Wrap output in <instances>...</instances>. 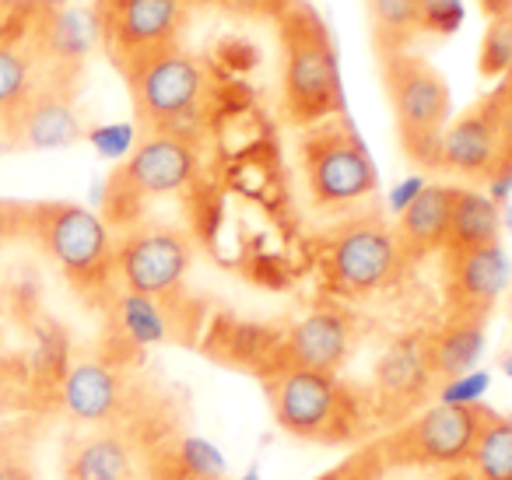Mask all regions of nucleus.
Masks as SVG:
<instances>
[{"label":"nucleus","mask_w":512,"mask_h":480,"mask_svg":"<svg viewBox=\"0 0 512 480\" xmlns=\"http://www.w3.org/2000/svg\"><path fill=\"white\" fill-rule=\"evenodd\" d=\"M281 46V116L295 130L316 127L344 113L341 67L327 22L309 0H288L278 11Z\"/></svg>","instance_id":"1"},{"label":"nucleus","mask_w":512,"mask_h":480,"mask_svg":"<svg viewBox=\"0 0 512 480\" xmlns=\"http://www.w3.org/2000/svg\"><path fill=\"white\" fill-rule=\"evenodd\" d=\"M22 228L78 295L113 298L116 235L106 218L71 200H39L22 207Z\"/></svg>","instance_id":"2"},{"label":"nucleus","mask_w":512,"mask_h":480,"mask_svg":"<svg viewBox=\"0 0 512 480\" xmlns=\"http://www.w3.org/2000/svg\"><path fill=\"white\" fill-rule=\"evenodd\" d=\"M141 134H197L211 99V67L172 46L123 71Z\"/></svg>","instance_id":"3"},{"label":"nucleus","mask_w":512,"mask_h":480,"mask_svg":"<svg viewBox=\"0 0 512 480\" xmlns=\"http://www.w3.org/2000/svg\"><path fill=\"white\" fill-rule=\"evenodd\" d=\"M200 176L197 134H141L106 183V225L130 228L144 221V204L186 193Z\"/></svg>","instance_id":"4"},{"label":"nucleus","mask_w":512,"mask_h":480,"mask_svg":"<svg viewBox=\"0 0 512 480\" xmlns=\"http://www.w3.org/2000/svg\"><path fill=\"white\" fill-rule=\"evenodd\" d=\"M299 165L309 200L323 214H351L379 193L376 165L344 113L302 130Z\"/></svg>","instance_id":"5"},{"label":"nucleus","mask_w":512,"mask_h":480,"mask_svg":"<svg viewBox=\"0 0 512 480\" xmlns=\"http://www.w3.org/2000/svg\"><path fill=\"white\" fill-rule=\"evenodd\" d=\"M379 78H383L386 99H390L404 155L418 169L439 172L442 134L453 120V99H449L446 78L411 50L379 60Z\"/></svg>","instance_id":"6"},{"label":"nucleus","mask_w":512,"mask_h":480,"mask_svg":"<svg viewBox=\"0 0 512 480\" xmlns=\"http://www.w3.org/2000/svg\"><path fill=\"white\" fill-rule=\"evenodd\" d=\"M439 172H453L488 186L498 207L512 193V109L502 92H488L456 120H449L439 148Z\"/></svg>","instance_id":"7"},{"label":"nucleus","mask_w":512,"mask_h":480,"mask_svg":"<svg viewBox=\"0 0 512 480\" xmlns=\"http://www.w3.org/2000/svg\"><path fill=\"white\" fill-rule=\"evenodd\" d=\"M393 225L379 211H355L323 242V277L341 298H369L386 291L404 270Z\"/></svg>","instance_id":"8"},{"label":"nucleus","mask_w":512,"mask_h":480,"mask_svg":"<svg viewBox=\"0 0 512 480\" xmlns=\"http://www.w3.org/2000/svg\"><path fill=\"white\" fill-rule=\"evenodd\" d=\"M267 400L278 428L292 438L337 445L355 431V400L330 372L274 368L267 375Z\"/></svg>","instance_id":"9"},{"label":"nucleus","mask_w":512,"mask_h":480,"mask_svg":"<svg viewBox=\"0 0 512 480\" xmlns=\"http://www.w3.org/2000/svg\"><path fill=\"white\" fill-rule=\"evenodd\" d=\"M193 0H95L92 32L116 71L179 46Z\"/></svg>","instance_id":"10"},{"label":"nucleus","mask_w":512,"mask_h":480,"mask_svg":"<svg viewBox=\"0 0 512 480\" xmlns=\"http://www.w3.org/2000/svg\"><path fill=\"white\" fill-rule=\"evenodd\" d=\"M193 267V239L165 221H137L116 239V284L123 291L172 302Z\"/></svg>","instance_id":"11"},{"label":"nucleus","mask_w":512,"mask_h":480,"mask_svg":"<svg viewBox=\"0 0 512 480\" xmlns=\"http://www.w3.org/2000/svg\"><path fill=\"white\" fill-rule=\"evenodd\" d=\"M484 403H435L393 428L376 445L383 466H460L470 463Z\"/></svg>","instance_id":"12"},{"label":"nucleus","mask_w":512,"mask_h":480,"mask_svg":"<svg viewBox=\"0 0 512 480\" xmlns=\"http://www.w3.org/2000/svg\"><path fill=\"white\" fill-rule=\"evenodd\" d=\"M15 144L32 151H50L67 148V144L81 141L85 127H81L78 106H74V81L71 74L46 71V78L36 85V92L4 116Z\"/></svg>","instance_id":"13"},{"label":"nucleus","mask_w":512,"mask_h":480,"mask_svg":"<svg viewBox=\"0 0 512 480\" xmlns=\"http://www.w3.org/2000/svg\"><path fill=\"white\" fill-rule=\"evenodd\" d=\"M509 256L502 242L463 253H442L446 316H491L502 291L509 288Z\"/></svg>","instance_id":"14"},{"label":"nucleus","mask_w":512,"mask_h":480,"mask_svg":"<svg viewBox=\"0 0 512 480\" xmlns=\"http://www.w3.org/2000/svg\"><path fill=\"white\" fill-rule=\"evenodd\" d=\"M351 351V319L341 309H316L292 326L278 347V368L337 375Z\"/></svg>","instance_id":"15"},{"label":"nucleus","mask_w":512,"mask_h":480,"mask_svg":"<svg viewBox=\"0 0 512 480\" xmlns=\"http://www.w3.org/2000/svg\"><path fill=\"white\" fill-rule=\"evenodd\" d=\"M60 403H64L71 421L102 428V424H113L120 417L123 403H127V382L106 361H78L64 375Z\"/></svg>","instance_id":"16"},{"label":"nucleus","mask_w":512,"mask_h":480,"mask_svg":"<svg viewBox=\"0 0 512 480\" xmlns=\"http://www.w3.org/2000/svg\"><path fill=\"white\" fill-rule=\"evenodd\" d=\"M432 368H428L425 333H411L386 347V354L376 365V389L383 403L397 414L421 407L432 389Z\"/></svg>","instance_id":"17"},{"label":"nucleus","mask_w":512,"mask_h":480,"mask_svg":"<svg viewBox=\"0 0 512 480\" xmlns=\"http://www.w3.org/2000/svg\"><path fill=\"white\" fill-rule=\"evenodd\" d=\"M64 480H137V445L127 431L102 424L64 452Z\"/></svg>","instance_id":"18"},{"label":"nucleus","mask_w":512,"mask_h":480,"mask_svg":"<svg viewBox=\"0 0 512 480\" xmlns=\"http://www.w3.org/2000/svg\"><path fill=\"white\" fill-rule=\"evenodd\" d=\"M453 190L446 183H425V190L397 214V242L404 263H418L432 253H442L449 232V211H453Z\"/></svg>","instance_id":"19"},{"label":"nucleus","mask_w":512,"mask_h":480,"mask_svg":"<svg viewBox=\"0 0 512 480\" xmlns=\"http://www.w3.org/2000/svg\"><path fill=\"white\" fill-rule=\"evenodd\" d=\"M484 330H488V316H446L439 330L425 333L432 379L446 382L470 372L484 351Z\"/></svg>","instance_id":"20"},{"label":"nucleus","mask_w":512,"mask_h":480,"mask_svg":"<svg viewBox=\"0 0 512 480\" xmlns=\"http://www.w3.org/2000/svg\"><path fill=\"white\" fill-rule=\"evenodd\" d=\"M43 15L22 36L0 39V113L4 116L15 113L36 92L39 81L46 78L43 53H39V25H43Z\"/></svg>","instance_id":"21"},{"label":"nucleus","mask_w":512,"mask_h":480,"mask_svg":"<svg viewBox=\"0 0 512 480\" xmlns=\"http://www.w3.org/2000/svg\"><path fill=\"white\" fill-rule=\"evenodd\" d=\"M502 239V207L488 193L474 186H456L453 211H449V232L442 253H463V249H481Z\"/></svg>","instance_id":"22"},{"label":"nucleus","mask_w":512,"mask_h":480,"mask_svg":"<svg viewBox=\"0 0 512 480\" xmlns=\"http://www.w3.org/2000/svg\"><path fill=\"white\" fill-rule=\"evenodd\" d=\"M113 319L116 330L130 340L134 347H155L165 344L172 333L169 323V302L137 295V291H116L113 295Z\"/></svg>","instance_id":"23"},{"label":"nucleus","mask_w":512,"mask_h":480,"mask_svg":"<svg viewBox=\"0 0 512 480\" xmlns=\"http://www.w3.org/2000/svg\"><path fill=\"white\" fill-rule=\"evenodd\" d=\"M369 25L379 60L407 53L421 36L418 0H369Z\"/></svg>","instance_id":"24"},{"label":"nucleus","mask_w":512,"mask_h":480,"mask_svg":"<svg viewBox=\"0 0 512 480\" xmlns=\"http://www.w3.org/2000/svg\"><path fill=\"white\" fill-rule=\"evenodd\" d=\"M470 463L481 480H512V424L509 417L484 407L481 431H477Z\"/></svg>","instance_id":"25"},{"label":"nucleus","mask_w":512,"mask_h":480,"mask_svg":"<svg viewBox=\"0 0 512 480\" xmlns=\"http://www.w3.org/2000/svg\"><path fill=\"white\" fill-rule=\"evenodd\" d=\"M172 466L183 473V480H225V459H221V449L200 435H190L176 445Z\"/></svg>","instance_id":"26"},{"label":"nucleus","mask_w":512,"mask_h":480,"mask_svg":"<svg viewBox=\"0 0 512 480\" xmlns=\"http://www.w3.org/2000/svg\"><path fill=\"white\" fill-rule=\"evenodd\" d=\"M481 78H505L512 71V11L488 18V29L481 36V57H477Z\"/></svg>","instance_id":"27"},{"label":"nucleus","mask_w":512,"mask_h":480,"mask_svg":"<svg viewBox=\"0 0 512 480\" xmlns=\"http://www.w3.org/2000/svg\"><path fill=\"white\" fill-rule=\"evenodd\" d=\"M418 11L425 36H453L463 25V0H418Z\"/></svg>","instance_id":"28"},{"label":"nucleus","mask_w":512,"mask_h":480,"mask_svg":"<svg viewBox=\"0 0 512 480\" xmlns=\"http://www.w3.org/2000/svg\"><path fill=\"white\" fill-rule=\"evenodd\" d=\"M488 386H491V375L470 368V372L456 375V379L439 382V403H460V407H467V403H481L484 393H488Z\"/></svg>","instance_id":"29"},{"label":"nucleus","mask_w":512,"mask_h":480,"mask_svg":"<svg viewBox=\"0 0 512 480\" xmlns=\"http://www.w3.org/2000/svg\"><path fill=\"white\" fill-rule=\"evenodd\" d=\"M43 15V4L36 0H0V39L22 36Z\"/></svg>","instance_id":"30"},{"label":"nucleus","mask_w":512,"mask_h":480,"mask_svg":"<svg viewBox=\"0 0 512 480\" xmlns=\"http://www.w3.org/2000/svg\"><path fill=\"white\" fill-rule=\"evenodd\" d=\"M88 141L99 148V155H106V158H116V162H123V158L134 151V144H137V134H134V127H123V123H113V127H99V130H92L88 134Z\"/></svg>","instance_id":"31"},{"label":"nucleus","mask_w":512,"mask_h":480,"mask_svg":"<svg viewBox=\"0 0 512 480\" xmlns=\"http://www.w3.org/2000/svg\"><path fill=\"white\" fill-rule=\"evenodd\" d=\"M379 466H383L379 452L369 449V452H358V456L348 459V463L334 466V470L320 473L316 480H376L379 477Z\"/></svg>","instance_id":"32"},{"label":"nucleus","mask_w":512,"mask_h":480,"mask_svg":"<svg viewBox=\"0 0 512 480\" xmlns=\"http://www.w3.org/2000/svg\"><path fill=\"white\" fill-rule=\"evenodd\" d=\"M218 4L242 18H278V11L285 8L288 0H218Z\"/></svg>","instance_id":"33"},{"label":"nucleus","mask_w":512,"mask_h":480,"mask_svg":"<svg viewBox=\"0 0 512 480\" xmlns=\"http://www.w3.org/2000/svg\"><path fill=\"white\" fill-rule=\"evenodd\" d=\"M421 190H425V179H421V176H411V179H404V183H400L397 190L390 193V211H393V214H400V211H404L407 204H411L414 197H418Z\"/></svg>","instance_id":"34"},{"label":"nucleus","mask_w":512,"mask_h":480,"mask_svg":"<svg viewBox=\"0 0 512 480\" xmlns=\"http://www.w3.org/2000/svg\"><path fill=\"white\" fill-rule=\"evenodd\" d=\"M18 225H22V207L8 204V200H0V246L15 235Z\"/></svg>","instance_id":"35"},{"label":"nucleus","mask_w":512,"mask_h":480,"mask_svg":"<svg viewBox=\"0 0 512 480\" xmlns=\"http://www.w3.org/2000/svg\"><path fill=\"white\" fill-rule=\"evenodd\" d=\"M0 480H36L32 470L18 459H0Z\"/></svg>","instance_id":"36"},{"label":"nucleus","mask_w":512,"mask_h":480,"mask_svg":"<svg viewBox=\"0 0 512 480\" xmlns=\"http://www.w3.org/2000/svg\"><path fill=\"white\" fill-rule=\"evenodd\" d=\"M477 8H481L484 18H498V15H509L512 0H477Z\"/></svg>","instance_id":"37"},{"label":"nucleus","mask_w":512,"mask_h":480,"mask_svg":"<svg viewBox=\"0 0 512 480\" xmlns=\"http://www.w3.org/2000/svg\"><path fill=\"white\" fill-rule=\"evenodd\" d=\"M137 480H183V473H179L172 463H158L148 477H137Z\"/></svg>","instance_id":"38"},{"label":"nucleus","mask_w":512,"mask_h":480,"mask_svg":"<svg viewBox=\"0 0 512 480\" xmlns=\"http://www.w3.org/2000/svg\"><path fill=\"white\" fill-rule=\"evenodd\" d=\"M498 92H502V99H505V106L512 109V71L505 74V78H498Z\"/></svg>","instance_id":"39"},{"label":"nucleus","mask_w":512,"mask_h":480,"mask_svg":"<svg viewBox=\"0 0 512 480\" xmlns=\"http://www.w3.org/2000/svg\"><path fill=\"white\" fill-rule=\"evenodd\" d=\"M239 480H260V470H256V466H249V470L246 473H242V477Z\"/></svg>","instance_id":"40"},{"label":"nucleus","mask_w":512,"mask_h":480,"mask_svg":"<svg viewBox=\"0 0 512 480\" xmlns=\"http://www.w3.org/2000/svg\"><path fill=\"white\" fill-rule=\"evenodd\" d=\"M502 368L509 372V379H512V354H505V358H502Z\"/></svg>","instance_id":"41"},{"label":"nucleus","mask_w":512,"mask_h":480,"mask_svg":"<svg viewBox=\"0 0 512 480\" xmlns=\"http://www.w3.org/2000/svg\"><path fill=\"white\" fill-rule=\"evenodd\" d=\"M505 417H509V424H512V414H505Z\"/></svg>","instance_id":"42"}]
</instances>
